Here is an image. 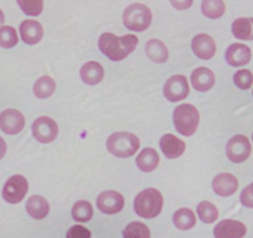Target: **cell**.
Wrapping results in <instances>:
<instances>
[{
    "instance_id": "6da1fadb",
    "label": "cell",
    "mask_w": 253,
    "mask_h": 238,
    "mask_svg": "<svg viewBox=\"0 0 253 238\" xmlns=\"http://www.w3.org/2000/svg\"><path fill=\"white\" fill-rule=\"evenodd\" d=\"M137 43L138 38L132 34L118 38L114 34L107 33L103 34L98 41L99 50L103 55L111 58L112 61H122L123 58L134 51Z\"/></svg>"
},
{
    "instance_id": "7a4b0ae2",
    "label": "cell",
    "mask_w": 253,
    "mask_h": 238,
    "mask_svg": "<svg viewBox=\"0 0 253 238\" xmlns=\"http://www.w3.org/2000/svg\"><path fill=\"white\" fill-rule=\"evenodd\" d=\"M163 196L157 189H145L134 198V210L143 218H154L162 212Z\"/></svg>"
},
{
    "instance_id": "3957f363",
    "label": "cell",
    "mask_w": 253,
    "mask_h": 238,
    "mask_svg": "<svg viewBox=\"0 0 253 238\" xmlns=\"http://www.w3.org/2000/svg\"><path fill=\"white\" fill-rule=\"evenodd\" d=\"M140 143L137 135L126 132H117L107 139V149L117 158H129L137 153Z\"/></svg>"
},
{
    "instance_id": "277c9868",
    "label": "cell",
    "mask_w": 253,
    "mask_h": 238,
    "mask_svg": "<svg viewBox=\"0 0 253 238\" xmlns=\"http://www.w3.org/2000/svg\"><path fill=\"white\" fill-rule=\"evenodd\" d=\"M174 125L177 132L185 137H190L196 132L200 122V114L193 104H180L174 111Z\"/></svg>"
},
{
    "instance_id": "5b68a950",
    "label": "cell",
    "mask_w": 253,
    "mask_h": 238,
    "mask_svg": "<svg viewBox=\"0 0 253 238\" xmlns=\"http://www.w3.org/2000/svg\"><path fill=\"white\" fill-rule=\"evenodd\" d=\"M123 23L128 30L144 31L152 23V11L144 4H132L124 10Z\"/></svg>"
},
{
    "instance_id": "8992f818",
    "label": "cell",
    "mask_w": 253,
    "mask_h": 238,
    "mask_svg": "<svg viewBox=\"0 0 253 238\" xmlns=\"http://www.w3.org/2000/svg\"><path fill=\"white\" fill-rule=\"evenodd\" d=\"M29 190L28 180L23 175H14L5 183L3 189V198L9 203H19L25 198Z\"/></svg>"
},
{
    "instance_id": "52a82bcc",
    "label": "cell",
    "mask_w": 253,
    "mask_h": 238,
    "mask_svg": "<svg viewBox=\"0 0 253 238\" xmlns=\"http://www.w3.org/2000/svg\"><path fill=\"white\" fill-rule=\"evenodd\" d=\"M252 152L250 139L245 135H235L231 138L226 147V154L232 162H243L248 159Z\"/></svg>"
},
{
    "instance_id": "ba28073f",
    "label": "cell",
    "mask_w": 253,
    "mask_h": 238,
    "mask_svg": "<svg viewBox=\"0 0 253 238\" xmlns=\"http://www.w3.org/2000/svg\"><path fill=\"white\" fill-rule=\"evenodd\" d=\"M33 134L38 142L43 144L53 142L58 134L57 123L48 117H40L34 122Z\"/></svg>"
},
{
    "instance_id": "9c48e42d",
    "label": "cell",
    "mask_w": 253,
    "mask_h": 238,
    "mask_svg": "<svg viewBox=\"0 0 253 238\" xmlns=\"http://www.w3.org/2000/svg\"><path fill=\"white\" fill-rule=\"evenodd\" d=\"M189 94V83L182 75L170 77L164 84V96L170 102H179L185 99Z\"/></svg>"
},
{
    "instance_id": "30bf717a",
    "label": "cell",
    "mask_w": 253,
    "mask_h": 238,
    "mask_svg": "<svg viewBox=\"0 0 253 238\" xmlns=\"http://www.w3.org/2000/svg\"><path fill=\"white\" fill-rule=\"evenodd\" d=\"M25 127V118L23 113L16 109H5L0 114V129L9 135L20 133Z\"/></svg>"
},
{
    "instance_id": "8fae6325",
    "label": "cell",
    "mask_w": 253,
    "mask_h": 238,
    "mask_svg": "<svg viewBox=\"0 0 253 238\" xmlns=\"http://www.w3.org/2000/svg\"><path fill=\"white\" fill-rule=\"evenodd\" d=\"M97 207L106 215H114L121 212L124 207V198L117 191H104L97 198Z\"/></svg>"
},
{
    "instance_id": "7c38bea8",
    "label": "cell",
    "mask_w": 253,
    "mask_h": 238,
    "mask_svg": "<svg viewBox=\"0 0 253 238\" xmlns=\"http://www.w3.org/2000/svg\"><path fill=\"white\" fill-rule=\"evenodd\" d=\"M247 233V227L236 220H222L213 228L215 238H243Z\"/></svg>"
},
{
    "instance_id": "4fadbf2b",
    "label": "cell",
    "mask_w": 253,
    "mask_h": 238,
    "mask_svg": "<svg viewBox=\"0 0 253 238\" xmlns=\"http://www.w3.org/2000/svg\"><path fill=\"white\" fill-rule=\"evenodd\" d=\"M225 57L230 66L241 67L245 66L251 61L252 52H251L250 47L243 45V43H232L226 50Z\"/></svg>"
},
{
    "instance_id": "5bb4252c",
    "label": "cell",
    "mask_w": 253,
    "mask_h": 238,
    "mask_svg": "<svg viewBox=\"0 0 253 238\" xmlns=\"http://www.w3.org/2000/svg\"><path fill=\"white\" fill-rule=\"evenodd\" d=\"M193 51L201 60H210L216 53V43L211 36L199 34L193 39Z\"/></svg>"
},
{
    "instance_id": "9a60e30c",
    "label": "cell",
    "mask_w": 253,
    "mask_h": 238,
    "mask_svg": "<svg viewBox=\"0 0 253 238\" xmlns=\"http://www.w3.org/2000/svg\"><path fill=\"white\" fill-rule=\"evenodd\" d=\"M212 189L218 196L228 198L237 191L238 181L232 174L222 172V174H218L215 176L212 181Z\"/></svg>"
},
{
    "instance_id": "2e32d148",
    "label": "cell",
    "mask_w": 253,
    "mask_h": 238,
    "mask_svg": "<svg viewBox=\"0 0 253 238\" xmlns=\"http://www.w3.org/2000/svg\"><path fill=\"white\" fill-rule=\"evenodd\" d=\"M185 147V143L172 134H165L160 139V149L168 159H176L184 154Z\"/></svg>"
},
{
    "instance_id": "e0dca14e",
    "label": "cell",
    "mask_w": 253,
    "mask_h": 238,
    "mask_svg": "<svg viewBox=\"0 0 253 238\" xmlns=\"http://www.w3.org/2000/svg\"><path fill=\"white\" fill-rule=\"evenodd\" d=\"M21 39L28 45H35L40 42L43 35V29L41 24L36 20H25L20 24Z\"/></svg>"
},
{
    "instance_id": "ac0fdd59",
    "label": "cell",
    "mask_w": 253,
    "mask_h": 238,
    "mask_svg": "<svg viewBox=\"0 0 253 238\" xmlns=\"http://www.w3.org/2000/svg\"><path fill=\"white\" fill-rule=\"evenodd\" d=\"M191 83L196 91L206 92L215 84V75L210 69L199 67L191 74Z\"/></svg>"
},
{
    "instance_id": "d6986e66",
    "label": "cell",
    "mask_w": 253,
    "mask_h": 238,
    "mask_svg": "<svg viewBox=\"0 0 253 238\" xmlns=\"http://www.w3.org/2000/svg\"><path fill=\"white\" fill-rule=\"evenodd\" d=\"M25 207L29 215L35 218V220H42L50 212V205H48L47 200L39 195H34L29 198L28 201H26Z\"/></svg>"
},
{
    "instance_id": "ffe728a7",
    "label": "cell",
    "mask_w": 253,
    "mask_h": 238,
    "mask_svg": "<svg viewBox=\"0 0 253 238\" xmlns=\"http://www.w3.org/2000/svg\"><path fill=\"white\" fill-rule=\"evenodd\" d=\"M80 75H81V79L84 83L89 84V86H94V84L99 83L103 79L104 70L98 62L89 61L81 67Z\"/></svg>"
},
{
    "instance_id": "44dd1931",
    "label": "cell",
    "mask_w": 253,
    "mask_h": 238,
    "mask_svg": "<svg viewBox=\"0 0 253 238\" xmlns=\"http://www.w3.org/2000/svg\"><path fill=\"white\" fill-rule=\"evenodd\" d=\"M145 53L153 62L163 64L169 57V51H168L167 45L163 41L153 39L145 43Z\"/></svg>"
},
{
    "instance_id": "7402d4cb",
    "label": "cell",
    "mask_w": 253,
    "mask_h": 238,
    "mask_svg": "<svg viewBox=\"0 0 253 238\" xmlns=\"http://www.w3.org/2000/svg\"><path fill=\"white\" fill-rule=\"evenodd\" d=\"M159 154L153 148H145L137 157V165L142 171L150 172L159 165Z\"/></svg>"
},
{
    "instance_id": "603a6c76",
    "label": "cell",
    "mask_w": 253,
    "mask_h": 238,
    "mask_svg": "<svg viewBox=\"0 0 253 238\" xmlns=\"http://www.w3.org/2000/svg\"><path fill=\"white\" fill-rule=\"evenodd\" d=\"M232 34L238 40L253 41V18H240L232 23Z\"/></svg>"
},
{
    "instance_id": "cb8c5ba5",
    "label": "cell",
    "mask_w": 253,
    "mask_h": 238,
    "mask_svg": "<svg viewBox=\"0 0 253 238\" xmlns=\"http://www.w3.org/2000/svg\"><path fill=\"white\" fill-rule=\"evenodd\" d=\"M172 221L176 228L181 231L191 230L196 225L195 213L190 208H179L172 216Z\"/></svg>"
},
{
    "instance_id": "d4e9b609",
    "label": "cell",
    "mask_w": 253,
    "mask_h": 238,
    "mask_svg": "<svg viewBox=\"0 0 253 238\" xmlns=\"http://www.w3.org/2000/svg\"><path fill=\"white\" fill-rule=\"evenodd\" d=\"M56 89V83L51 77L43 76L40 77L34 84V93L38 98L43 99L53 94Z\"/></svg>"
},
{
    "instance_id": "484cf974",
    "label": "cell",
    "mask_w": 253,
    "mask_h": 238,
    "mask_svg": "<svg viewBox=\"0 0 253 238\" xmlns=\"http://www.w3.org/2000/svg\"><path fill=\"white\" fill-rule=\"evenodd\" d=\"M203 14L210 19H218L225 14L226 5L222 0H204L201 4Z\"/></svg>"
},
{
    "instance_id": "4316f807",
    "label": "cell",
    "mask_w": 253,
    "mask_h": 238,
    "mask_svg": "<svg viewBox=\"0 0 253 238\" xmlns=\"http://www.w3.org/2000/svg\"><path fill=\"white\" fill-rule=\"evenodd\" d=\"M93 216V208L88 201H77L72 207V217L77 222H87Z\"/></svg>"
},
{
    "instance_id": "83f0119b",
    "label": "cell",
    "mask_w": 253,
    "mask_h": 238,
    "mask_svg": "<svg viewBox=\"0 0 253 238\" xmlns=\"http://www.w3.org/2000/svg\"><path fill=\"white\" fill-rule=\"evenodd\" d=\"M123 238H150V230L143 222H130L123 230Z\"/></svg>"
},
{
    "instance_id": "f1b7e54d",
    "label": "cell",
    "mask_w": 253,
    "mask_h": 238,
    "mask_svg": "<svg viewBox=\"0 0 253 238\" xmlns=\"http://www.w3.org/2000/svg\"><path fill=\"white\" fill-rule=\"evenodd\" d=\"M198 216L204 223H213L218 217V211L213 203L209 201H203L198 205Z\"/></svg>"
},
{
    "instance_id": "f546056e",
    "label": "cell",
    "mask_w": 253,
    "mask_h": 238,
    "mask_svg": "<svg viewBox=\"0 0 253 238\" xmlns=\"http://www.w3.org/2000/svg\"><path fill=\"white\" fill-rule=\"evenodd\" d=\"M18 33L11 26L0 28V46L4 48H11L18 43Z\"/></svg>"
},
{
    "instance_id": "4dcf8cb0",
    "label": "cell",
    "mask_w": 253,
    "mask_h": 238,
    "mask_svg": "<svg viewBox=\"0 0 253 238\" xmlns=\"http://www.w3.org/2000/svg\"><path fill=\"white\" fill-rule=\"evenodd\" d=\"M18 5L26 15L38 16L42 11L43 1L42 0H18Z\"/></svg>"
},
{
    "instance_id": "1f68e13d",
    "label": "cell",
    "mask_w": 253,
    "mask_h": 238,
    "mask_svg": "<svg viewBox=\"0 0 253 238\" xmlns=\"http://www.w3.org/2000/svg\"><path fill=\"white\" fill-rule=\"evenodd\" d=\"M233 82L240 89H250L253 84V75L248 70H240L233 76Z\"/></svg>"
},
{
    "instance_id": "d6a6232c",
    "label": "cell",
    "mask_w": 253,
    "mask_h": 238,
    "mask_svg": "<svg viewBox=\"0 0 253 238\" xmlns=\"http://www.w3.org/2000/svg\"><path fill=\"white\" fill-rule=\"evenodd\" d=\"M66 238H91V232L84 226L76 225L67 231Z\"/></svg>"
},
{
    "instance_id": "836d02e7",
    "label": "cell",
    "mask_w": 253,
    "mask_h": 238,
    "mask_svg": "<svg viewBox=\"0 0 253 238\" xmlns=\"http://www.w3.org/2000/svg\"><path fill=\"white\" fill-rule=\"evenodd\" d=\"M240 200L243 206L248 208H253V183L243 189L242 193H241Z\"/></svg>"
},
{
    "instance_id": "e575fe53",
    "label": "cell",
    "mask_w": 253,
    "mask_h": 238,
    "mask_svg": "<svg viewBox=\"0 0 253 238\" xmlns=\"http://www.w3.org/2000/svg\"><path fill=\"white\" fill-rule=\"evenodd\" d=\"M171 5L175 6L176 9H179V10H184V9H187L193 5V1H191V0H189V1H174V0H172Z\"/></svg>"
},
{
    "instance_id": "d590c367",
    "label": "cell",
    "mask_w": 253,
    "mask_h": 238,
    "mask_svg": "<svg viewBox=\"0 0 253 238\" xmlns=\"http://www.w3.org/2000/svg\"><path fill=\"white\" fill-rule=\"evenodd\" d=\"M6 152V143L4 142V139L0 137V159H3V157L5 155Z\"/></svg>"
},
{
    "instance_id": "8d00e7d4",
    "label": "cell",
    "mask_w": 253,
    "mask_h": 238,
    "mask_svg": "<svg viewBox=\"0 0 253 238\" xmlns=\"http://www.w3.org/2000/svg\"><path fill=\"white\" fill-rule=\"evenodd\" d=\"M4 21H5V18H4V14H3V11L0 10V26L3 25V24H4Z\"/></svg>"
},
{
    "instance_id": "74e56055",
    "label": "cell",
    "mask_w": 253,
    "mask_h": 238,
    "mask_svg": "<svg viewBox=\"0 0 253 238\" xmlns=\"http://www.w3.org/2000/svg\"><path fill=\"white\" fill-rule=\"evenodd\" d=\"M252 140H253V134H252Z\"/></svg>"
}]
</instances>
